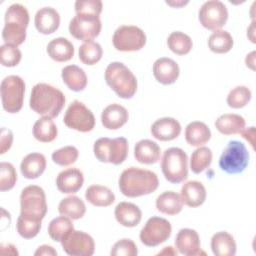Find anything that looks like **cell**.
Here are the masks:
<instances>
[{
	"label": "cell",
	"mask_w": 256,
	"mask_h": 256,
	"mask_svg": "<svg viewBox=\"0 0 256 256\" xmlns=\"http://www.w3.org/2000/svg\"><path fill=\"white\" fill-rule=\"evenodd\" d=\"M159 185L157 175L147 169L129 167L119 177L121 193L130 198L148 195L154 192Z\"/></svg>",
	"instance_id": "6da1fadb"
},
{
	"label": "cell",
	"mask_w": 256,
	"mask_h": 256,
	"mask_svg": "<svg viewBox=\"0 0 256 256\" xmlns=\"http://www.w3.org/2000/svg\"><path fill=\"white\" fill-rule=\"evenodd\" d=\"M29 104L37 114L55 118L65 105V96L61 90L52 85L38 83L32 88Z\"/></svg>",
	"instance_id": "7a4b0ae2"
},
{
	"label": "cell",
	"mask_w": 256,
	"mask_h": 256,
	"mask_svg": "<svg viewBox=\"0 0 256 256\" xmlns=\"http://www.w3.org/2000/svg\"><path fill=\"white\" fill-rule=\"evenodd\" d=\"M29 24V12L25 6L14 3L5 13V24L2 30V38L5 44L12 46L21 45L26 39V28Z\"/></svg>",
	"instance_id": "3957f363"
},
{
	"label": "cell",
	"mask_w": 256,
	"mask_h": 256,
	"mask_svg": "<svg viewBox=\"0 0 256 256\" xmlns=\"http://www.w3.org/2000/svg\"><path fill=\"white\" fill-rule=\"evenodd\" d=\"M108 86L123 99H129L137 91V79L131 70L121 62L110 63L105 70Z\"/></svg>",
	"instance_id": "277c9868"
},
{
	"label": "cell",
	"mask_w": 256,
	"mask_h": 256,
	"mask_svg": "<svg viewBox=\"0 0 256 256\" xmlns=\"http://www.w3.org/2000/svg\"><path fill=\"white\" fill-rule=\"evenodd\" d=\"M164 177L171 183L178 184L188 177V157L184 150L171 147L164 151L161 160Z\"/></svg>",
	"instance_id": "5b68a950"
},
{
	"label": "cell",
	"mask_w": 256,
	"mask_h": 256,
	"mask_svg": "<svg viewBox=\"0 0 256 256\" xmlns=\"http://www.w3.org/2000/svg\"><path fill=\"white\" fill-rule=\"evenodd\" d=\"M20 216L42 221L47 213V203L44 190L37 185L25 187L20 195Z\"/></svg>",
	"instance_id": "8992f818"
},
{
	"label": "cell",
	"mask_w": 256,
	"mask_h": 256,
	"mask_svg": "<svg viewBox=\"0 0 256 256\" xmlns=\"http://www.w3.org/2000/svg\"><path fill=\"white\" fill-rule=\"evenodd\" d=\"M93 151L100 162L119 165L127 158L128 141L124 137L114 139L102 137L95 141Z\"/></svg>",
	"instance_id": "52a82bcc"
},
{
	"label": "cell",
	"mask_w": 256,
	"mask_h": 256,
	"mask_svg": "<svg viewBox=\"0 0 256 256\" xmlns=\"http://www.w3.org/2000/svg\"><path fill=\"white\" fill-rule=\"evenodd\" d=\"M249 163V153L246 146L237 140L228 142L219 158V167L228 174L243 172Z\"/></svg>",
	"instance_id": "ba28073f"
},
{
	"label": "cell",
	"mask_w": 256,
	"mask_h": 256,
	"mask_svg": "<svg viewBox=\"0 0 256 256\" xmlns=\"http://www.w3.org/2000/svg\"><path fill=\"white\" fill-rule=\"evenodd\" d=\"M25 93V82L17 75H9L1 82V101L8 113H17L22 109Z\"/></svg>",
	"instance_id": "9c48e42d"
},
{
	"label": "cell",
	"mask_w": 256,
	"mask_h": 256,
	"mask_svg": "<svg viewBox=\"0 0 256 256\" xmlns=\"http://www.w3.org/2000/svg\"><path fill=\"white\" fill-rule=\"evenodd\" d=\"M112 42L118 51H138L146 44V35L137 26L122 25L115 30Z\"/></svg>",
	"instance_id": "30bf717a"
},
{
	"label": "cell",
	"mask_w": 256,
	"mask_h": 256,
	"mask_svg": "<svg viewBox=\"0 0 256 256\" xmlns=\"http://www.w3.org/2000/svg\"><path fill=\"white\" fill-rule=\"evenodd\" d=\"M172 227L170 222L161 217L149 218L140 231L141 242L148 247H155L168 240L171 236Z\"/></svg>",
	"instance_id": "8fae6325"
},
{
	"label": "cell",
	"mask_w": 256,
	"mask_h": 256,
	"mask_svg": "<svg viewBox=\"0 0 256 256\" xmlns=\"http://www.w3.org/2000/svg\"><path fill=\"white\" fill-rule=\"evenodd\" d=\"M64 124L79 132H89L95 126V117L85 104L75 100L67 108L64 118Z\"/></svg>",
	"instance_id": "7c38bea8"
},
{
	"label": "cell",
	"mask_w": 256,
	"mask_h": 256,
	"mask_svg": "<svg viewBox=\"0 0 256 256\" xmlns=\"http://www.w3.org/2000/svg\"><path fill=\"white\" fill-rule=\"evenodd\" d=\"M99 16L92 14H76L69 23L70 34L81 41H92L101 31Z\"/></svg>",
	"instance_id": "4fadbf2b"
},
{
	"label": "cell",
	"mask_w": 256,
	"mask_h": 256,
	"mask_svg": "<svg viewBox=\"0 0 256 256\" xmlns=\"http://www.w3.org/2000/svg\"><path fill=\"white\" fill-rule=\"evenodd\" d=\"M199 21L208 30H219L228 20V10L225 4L218 0L206 1L199 9Z\"/></svg>",
	"instance_id": "5bb4252c"
},
{
	"label": "cell",
	"mask_w": 256,
	"mask_h": 256,
	"mask_svg": "<svg viewBox=\"0 0 256 256\" xmlns=\"http://www.w3.org/2000/svg\"><path fill=\"white\" fill-rule=\"evenodd\" d=\"M63 250L71 256H91L95 250L93 238L78 230H72L62 241Z\"/></svg>",
	"instance_id": "9a60e30c"
},
{
	"label": "cell",
	"mask_w": 256,
	"mask_h": 256,
	"mask_svg": "<svg viewBox=\"0 0 256 256\" xmlns=\"http://www.w3.org/2000/svg\"><path fill=\"white\" fill-rule=\"evenodd\" d=\"M175 247L179 253L186 256H195L201 254L200 238L194 229H181L176 235Z\"/></svg>",
	"instance_id": "2e32d148"
},
{
	"label": "cell",
	"mask_w": 256,
	"mask_h": 256,
	"mask_svg": "<svg viewBox=\"0 0 256 256\" xmlns=\"http://www.w3.org/2000/svg\"><path fill=\"white\" fill-rule=\"evenodd\" d=\"M180 69L178 64L171 58H158L153 64V75L155 79L163 84H173L179 77Z\"/></svg>",
	"instance_id": "e0dca14e"
},
{
	"label": "cell",
	"mask_w": 256,
	"mask_h": 256,
	"mask_svg": "<svg viewBox=\"0 0 256 256\" xmlns=\"http://www.w3.org/2000/svg\"><path fill=\"white\" fill-rule=\"evenodd\" d=\"M181 133L180 123L172 117L157 119L151 126L152 136L160 141H171Z\"/></svg>",
	"instance_id": "ac0fdd59"
},
{
	"label": "cell",
	"mask_w": 256,
	"mask_h": 256,
	"mask_svg": "<svg viewBox=\"0 0 256 256\" xmlns=\"http://www.w3.org/2000/svg\"><path fill=\"white\" fill-rule=\"evenodd\" d=\"M84 176L77 168H68L61 171L56 178V186L61 193H76L83 185Z\"/></svg>",
	"instance_id": "d6986e66"
},
{
	"label": "cell",
	"mask_w": 256,
	"mask_h": 256,
	"mask_svg": "<svg viewBox=\"0 0 256 256\" xmlns=\"http://www.w3.org/2000/svg\"><path fill=\"white\" fill-rule=\"evenodd\" d=\"M129 114L125 107L113 103L108 105L101 114L102 125L109 130H117L128 121Z\"/></svg>",
	"instance_id": "ffe728a7"
},
{
	"label": "cell",
	"mask_w": 256,
	"mask_h": 256,
	"mask_svg": "<svg viewBox=\"0 0 256 256\" xmlns=\"http://www.w3.org/2000/svg\"><path fill=\"white\" fill-rule=\"evenodd\" d=\"M36 29L45 35L55 32L60 24V15L58 11L52 7H43L36 12L35 15Z\"/></svg>",
	"instance_id": "44dd1931"
},
{
	"label": "cell",
	"mask_w": 256,
	"mask_h": 256,
	"mask_svg": "<svg viewBox=\"0 0 256 256\" xmlns=\"http://www.w3.org/2000/svg\"><path fill=\"white\" fill-rule=\"evenodd\" d=\"M180 196L183 203L187 206L198 207L206 200V189L201 182L191 180L183 184Z\"/></svg>",
	"instance_id": "7402d4cb"
},
{
	"label": "cell",
	"mask_w": 256,
	"mask_h": 256,
	"mask_svg": "<svg viewBox=\"0 0 256 256\" xmlns=\"http://www.w3.org/2000/svg\"><path fill=\"white\" fill-rule=\"evenodd\" d=\"M114 215L118 223L125 227L137 226L142 218L140 208L131 202H120L114 210Z\"/></svg>",
	"instance_id": "603a6c76"
},
{
	"label": "cell",
	"mask_w": 256,
	"mask_h": 256,
	"mask_svg": "<svg viewBox=\"0 0 256 256\" xmlns=\"http://www.w3.org/2000/svg\"><path fill=\"white\" fill-rule=\"evenodd\" d=\"M161 150L159 145L149 139H143L134 147V157L141 164H155L160 159Z\"/></svg>",
	"instance_id": "cb8c5ba5"
},
{
	"label": "cell",
	"mask_w": 256,
	"mask_h": 256,
	"mask_svg": "<svg viewBox=\"0 0 256 256\" xmlns=\"http://www.w3.org/2000/svg\"><path fill=\"white\" fill-rule=\"evenodd\" d=\"M46 169V158L41 153H30L26 155L21 164L20 171L22 175L27 179H36Z\"/></svg>",
	"instance_id": "d4e9b609"
},
{
	"label": "cell",
	"mask_w": 256,
	"mask_h": 256,
	"mask_svg": "<svg viewBox=\"0 0 256 256\" xmlns=\"http://www.w3.org/2000/svg\"><path fill=\"white\" fill-rule=\"evenodd\" d=\"M47 53L56 62H66L74 56V46L68 39L58 37L48 43Z\"/></svg>",
	"instance_id": "484cf974"
},
{
	"label": "cell",
	"mask_w": 256,
	"mask_h": 256,
	"mask_svg": "<svg viewBox=\"0 0 256 256\" xmlns=\"http://www.w3.org/2000/svg\"><path fill=\"white\" fill-rule=\"evenodd\" d=\"M211 138L209 127L201 121L190 122L185 128L186 142L194 147H200L207 143Z\"/></svg>",
	"instance_id": "4316f807"
},
{
	"label": "cell",
	"mask_w": 256,
	"mask_h": 256,
	"mask_svg": "<svg viewBox=\"0 0 256 256\" xmlns=\"http://www.w3.org/2000/svg\"><path fill=\"white\" fill-rule=\"evenodd\" d=\"M211 249L216 256H234L236 254V242L231 234L220 231L212 236Z\"/></svg>",
	"instance_id": "83f0119b"
},
{
	"label": "cell",
	"mask_w": 256,
	"mask_h": 256,
	"mask_svg": "<svg viewBox=\"0 0 256 256\" xmlns=\"http://www.w3.org/2000/svg\"><path fill=\"white\" fill-rule=\"evenodd\" d=\"M62 80L69 89L79 92L85 89L87 85V76L84 70L77 65H68L62 69Z\"/></svg>",
	"instance_id": "f1b7e54d"
},
{
	"label": "cell",
	"mask_w": 256,
	"mask_h": 256,
	"mask_svg": "<svg viewBox=\"0 0 256 256\" xmlns=\"http://www.w3.org/2000/svg\"><path fill=\"white\" fill-rule=\"evenodd\" d=\"M215 127L224 135L240 134L245 128V119L238 114L226 113L217 118Z\"/></svg>",
	"instance_id": "f546056e"
},
{
	"label": "cell",
	"mask_w": 256,
	"mask_h": 256,
	"mask_svg": "<svg viewBox=\"0 0 256 256\" xmlns=\"http://www.w3.org/2000/svg\"><path fill=\"white\" fill-rule=\"evenodd\" d=\"M156 208L163 214L176 215L183 208L181 196L174 191H165L156 199Z\"/></svg>",
	"instance_id": "4dcf8cb0"
},
{
	"label": "cell",
	"mask_w": 256,
	"mask_h": 256,
	"mask_svg": "<svg viewBox=\"0 0 256 256\" xmlns=\"http://www.w3.org/2000/svg\"><path fill=\"white\" fill-rule=\"evenodd\" d=\"M58 212L72 220H78L85 215L86 206L81 198L71 195L60 201Z\"/></svg>",
	"instance_id": "1f68e13d"
},
{
	"label": "cell",
	"mask_w": 256,
	"mask_h": 256,
	"mask_svg": "<svg viewBox=\"0 0 256 256\" xmlns=\"http://www.w3.org/2000/svg\"><path fill=\"white\" fill-rule=\"evenodd\" d=\"M86 200L94 206L106 207L115 201L114 193L105 186L91 185L85 192Z\"/></svg>",
	"instance_id": "d6a6232c"
},
{
	"label": "cell",
	"mask_w": 256,
	"mask_h": 256,
	"mask_svg": "<svg viewBox=\"0 0 256 256\" xmlns=\"http://www.w3.org/2000/svg\"><path fill=\"white\" fill-rule=\"evenodd\" d=\"M57 126L50 117L43 116L39 118L33 126V136L39 142H51L57 137Z\"/></svg>",
	"instance_id": "836d02e7"
},
{
	"label": "cell",
	"mask_w": 256,
	"mask_h": 256,
	"mask_svg": "<svg viewBox=\"0 0 256 256\" xmlns=\"http://www.w3.org/2000/svg\"><path fill=\"white\" fill-rule=\"evenodd\" d=\"M208 46L214 53H227L233 47V38L228 31L216 30L209 36Z\"/></svg>",
	"instance_id": "e575fe53"
},
{
	"label": "cell",
	"mask_w": 256,
	"mask_h": 256,
	"mask_svg": "<svg viewBox=\"0 0 256 256\" xmlns=\"http://www.w3.org/2000/svg\"><path fill=\"white\" fill-rule=\"evenodd\" d=\"M72 230L74 226L71 219L63 215L51 220L48 226V234L56 242H61Z\"/></svg>",
	"instance_id": "d590c367"
},
{
	"label": "cell",
	"mask_w": 256,
	"mask_h": 256,
	"mask_svg": "<svg viewBox=\"0 0 256 256\" xmlns=\"http://www.w3.org/2000/svg\"><path fill=\"white\" fill-rule=\"evenodd\" d=\"M167 45L173 53L177 55H186L191 51L193 42L189 35L181 31H174L168 36Z\"/></svg>",
	"instance_id": "8d00e7d4"
},
{
	"label": "cell",
	"mask_w": 256,
	"mask_h": 256,
	"mask_svg": "<svg viewBox=\"0 0 256 256\" xmlns=\"http://www.w3.org/2000/svg\"><path fill=\"white\" fill-rule=\"evenodd\" d=\"M212 162V151L205 146L198 147L193 151L190 159V168L193 173L199 174L210 166Z\"/></svg>",
	"instance_id": "74e56055"
},
{
	"label": "cell",
	"mask_w": 256,
	"mask_h": 256,
	"mask_svg": "<svg viewBox=\"0 0 256 256\" xmlns=\"http://www.w3.org/2000/svg\"><path fill=\"white\" fill-rule=\"evenodd\" d=\"M103 54L102 47L94 41L84 42L79 47V59L86 65H94L100 61Z\"/></svg>",
	"instance_id": "f35d334b"
},
{
	"label": "cell",
	"mask_w": 256,
	"mask_h": 256,
	"mask_svg": "<svg viewBox=\"0 0 256 256\" xmlns=\"http://www.w3.org/2000/svg\"><path fill=\"white\" fill-rule=\"evenodd\" d=\"M251 90L246 86H236L227 95V104L234 109H239L251 100Z\"/></svg>",
	"instance_id": "ab89813d"
},
{
	"label": "cell",
	"mask_w": 256,
	"mask_h": 256,
	"mask_svg": "<svg viewBox=\"0 0 256 256\" xmlns=\"http://www.w3.org/2000/svg\"><path fill=\"white\" fill-rule=\"evenodd\" d=\"M18 234L24 239H32L38 235L41 229V221L31 220L19 215L16 224Z\"/></svg>",
	"instance_id": "60d3db41"
},
{
	"label": "cell",
	"mask_w": 256,
	"mask_h": 256,
	"mask_svg": "<svg viewBox=\"0 0 256 256\" xmlns=\"http://www.w3.org/2000/svg\"><path fill=\"white\" fill-rule=\"evenodd\" d=\"M17 181V173L14 166L9 162L0 163V191L11 190Z\"/></svg>",
	"instance_id": "b9f144b4"
},
{
	"label": "cell",
	"mask_w": 256,
	"mask_h": 256,
	"mask_svg": "<svg viewBox=\"0 0 256 256\" xmlns=\"http://www.w3.org/2000/svg\"><path fill=\"white\" fill-rule=\"evenodd\" d=\"M79 151L74 146H65L52 153V160L60 166H68L76 162Z\"/></svg>",
	"instance_id": "7bdbcfd3"
},
{
	"label": "cell",
	"mask_w": 256,
	"mask_h": 256,
	"mask_svg": "<svg viewBox=\"0 0 256 256\" xmlns=\"http://www.w3.org/2000/svg\"><path fill=\"white\" fill-rule=\"evenodd\" d=\"M1 51V64L5 67H14L21 61V51L12 45L4 44L0 48Z\"/></svg>",
	"instance_id": "ee69618b"
},
{
	"label": "cell",
	"mask_w": 256,
	"mask_h": 256,
	"mask_svg": "<svg viewBox=\"0 0 256 256\" xmlns=\"http://www.w3.org/2000/svg\"><path fill=\"white\" fill-rule=\"evenodd\" d=\"M110 254L112 256H136L138 249L133 240L124 238L113 245Z\"/></svg>",
	"instance_id": "f6af8a7d"
},
{
	"label": "cell",
	"mask_w": 256,
	"mask_h": 256,
	"mask_svg": "<svg viewBox=\"0 0 256 256\" xmlns=\"http://www.w3.org/2000/svg\"><path fill=\"white\" fill-rule=\"evenodd\" d=\"M102 2L100 0H77L75 2L76 14H92L99 16L102 12Z\"/></svg>",
	"instance_id": "bcb514c9"
},
{
	"label": "cell",
	"mask_w": 256,
	"mask_h": 256,
	"mask_svg": "<svg viewBox=\"0 0 256 256\" xmlns=\"http://www.w3.org/2000/svg\"><path fill=\"white\" fill-rule=\"evenodd\" d=\"M13 142V133L11 130L3 127L1 129V139H0V144H1V154L6 153L12 145Z\"/></svg>",
	"instance_id": "7dc6e473"
},
{
	"label": "cell",
	"mask_w": 256,
	"mask_h": 256,
	"mask_svg": "<svg viewBox=\"0 0 256 256\" xmlns=\"http://www.w3.org/2000/svg\"><path fill=\"white\" fill-rule=\"evenodd\" d=\"M240 134L242 135L243 138H245L250 143V145L254 149V147H255V127L251 126L246 129H243Z\"/></svg>",
	"instance_id": "c3c4849f"
},
{
	"label": "cell",
	"mask_w": 256,
	"mask_h": 256,
	"mask_svg": "<svg viewBox=\"0 0 256 256\" xmlns=\"http://www.w3.org/2000/svg\"><path fill=\"white\" fill-rule=\"evenodd\" d=\"M35 256H42V255H50V256H56L57 251L50 245H41L37 248V250L34 253Z\"/></svg>",
	"instance_id": "681fc988"
},
{
	"label": "cell",
	"mask_w": 256,
	"mask_h": 256,
	"mask_svg": "<svg viewBox=\"0 0 256 256\" xmlns=\"http://www.w3.org/2000/svg\"><path fill=\"white\" fill-rule=\"evenodd\" d=\"M255 51H252L250 54L247 55L246 59H245V63L247 65V67H250L252 70L255 69L254 64H255Z\"/></svg>",
	"instance_id": "f907efd6"
},
{
	"label": "cell",
	"mask_w": 256,
	"mask_h": 256,
	"mask_svg": "<svg viewBox=\"0 0 256 256\" xmlns=\"http://www.w3.org/2000/svg\"><path fill=\"white\" fill-rule=\"evenodd\" d=\"M166 3H167L168 5L178 7V6H182V5L187 4V3H188V1H180V2H170V1H166Z\"/></svg>",
	"instance_id": "816d5d0a"
},
{
	"label": "cell",
	"mask_w": 256,
	"mask_h": 256,
	"mask_svg": "<svg viewBox=\"0 0 256 256\" xmlns=\"http://www.w3.org/2000/svg\"><path fill=\"white\" fill-rule=\"evenodd\" d=\"M172 249V247H164V250L162 251V252H160L159 254H164V253H168V254H177V252L176 251H171L170 252V250Z\"/></svg>",
	"instance_id": "f5cc1de1"
}]
</instances>
